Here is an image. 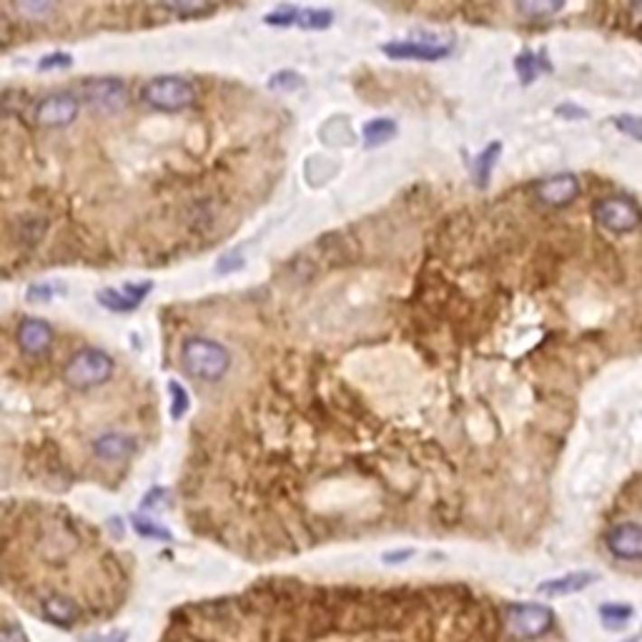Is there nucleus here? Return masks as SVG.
<instances>
[{
	"mask_svg": "<svg viewBox=\"0 0 642 642\" xmlns=\"http://www.w3.org/2000/svg\"><path fill=\"white\" fill-rule=\"evenodd\" d=\"M181 364L186 374L201 382H219L231 366V354L223 344L206 336H189L181 344Z\"/></svg>",
	"mask_w": 642,
	"mask_h": 642,
	"instance_id": "f257e3e1",
	"label": "nucleus"
},
{
	"mask_svg": "<svg viewBox=\"0 0 642 642\" xmlns=\"http://www.w3.org/2000/svg\"><path fill=\"white\" fill-rule=\"evenodd\" d=\"M113 359L100 349L86 346L78 349L76 354L68 356L66 366H63V382L73 389H93L106 384L113 377Z\"/></svg>",
	"mask_w": 642,
	"mask_h": 642,
	"instance_id": "f03ea898",
	"label": "nucleus"
},
{
	"mask_svg": "<svg viewBox=\"0 0 642 642\" xmlns=\"http://www.w3.org/2000/svg\"><path fill=\"white\" fill-rule=\"evenodd\" d=\"M141 99L156 111L176 113L189 109L196 100V89L181 76H156L141 89Z\"/></svg>",
	"mask_w": 642,
	"mask_h": 642,
	"instance_id": "7ed1b4c3",
	"label": "nucleus"
},
{
	"mask_svg": "<svg viewBox=\"0 0 642 642\" xmlns=\"http://www.w3.org/2000/svg\"><path fill=\"white\" fill-rule=\"evenodd\" d=\"M505 625L512 637L517 640H537L552 630L554 612L547 605L534 602H517L505 609Z\"/></svg>",
	"mask_w": 642,
	"mask_h": 642,
	"instance_id": "20e7f679",
	"label": "nucleus"
},
{
	"mask_svg": "<svg viewBox=\"0 0 642 642\" xmlns=\"http://www.w3.org/2000/svg\"><path fill=\"white\" fill-rule=\"evenodd\" d=\"M595 222L612 233H628L642 222L640 209L628 199H602L592 206Z\"/></svg>",
	"mask_w": 642,
	"mask_h": 642,
	"instance_id": "39448f33",
	"label": "nucleus"
},
{
	"mask_svg": "<svg viewBox=\"0 0 642 642\" xmlns=\"http://www.w3.org/2000/svg\"><path fill=\"white\" fill-rule=\"evenodd\" d=\"M80 99L99 113H116L126 106V86L118 78H89L80 86Z\"/></svg>",
	"mask_w": 642,
	"mask_h": 642,
	"instance_id": "423d86ee",
	"label": "nucleus"
},
{
	"mask_svg": "<svg viewBox=\"0 0 642 642\" xmlns=\"http://www.w3.org/2000/svg\"><path fill=\"white\" fill-rule=\"evenodd\" d=\"M382 51L394 61H442L452 53V43H444L439 38H407V41H389Z\"/></svg>",
	"mask_w": 642,
	"mask_h": 642,
	"instance_id": "0eeeda50",
	"label": "nucleus"
},
{
	"mask_svg": "<svg viewBox=\"0 0 642 642\" xmlns=\"http://www.w3.org/2000/svg\"><path fill=\"white\" fill-rule=\"evenodd\" d=\"M78 111H80V103H78L76 96L51 93L35 106V121L45 128H61V126H71L76 121Z\"/></svg>",
	"mask_w": 642,
	"mask_h": 642,
	"instance_id": "6e6552de",
	"label": "nucleus"
},
{
	"mask_svg": "<svg viewBox=\"0 0 642 642\" xmlns=\"http://www.w3.org/2000/svg\"><path fill=\"white\" fill-rule=\"evenodd\" d=\"M608 550L618 560L637 562L642 560V524L640 522H620L608 532Z\"/></svg>",
	"mask_w": 642,
	"mask_h": 642,
	"instance_id": "1a4fd4ad",
	"label": "nucleus"
},
{
	"mask_svg": "<svg viewBox=\"0 0 642 642\" xmlns=\"http://www.w3.org/2000/svg\"><path fill=\"white\" fill-rule=\"evenodd\" d=\"M151 288H154L151 281H144V284H126L123 288H100L99 294H96V299H99L100 307H106V309L126 314V311L138 309V307L144 304L146 297L151 294Z\"/></svg>",
	"mask_w": 642,
	"mask_h": 642,
	"instance_id": "9d476101",
	"label": "nucleus"
},
{
	"mask_svg": "<svg viewBox=\"0 0 642 642\" xmlns=\"http://www.w3.org/2000/svg\"><path fill=\"white\" fill-rule=\"evenodd\" d=\"M15 336H18V346H21L28 356L45 354V352L53 346V339H56L53 326L45 319H35V316L23 319Z\"/></svg>",
	"mask_w": 642,
	"mask_h": 642,
	"instance_id": "9b49d317",
	"label": "nucleus"
},
{
	"mask_svg": "<svg viewBox=\"0 0 642 642\" xmlns=\"http://www.w3.org/2000/svg\"><path fill=\"white\" fill-rule=\"evenodd\" d=\"M537 199L547 203V206H567L577 199L580 194V181L572 174H557V176L543 178L537 186H534Z\"/></svg>",
	"mask_w": 642,
	"mask_h": 642,
	"instance_id": "f8f14e48",
	"label": "nucleus"
},
{
	"mask_svg": "<svg viewBox=\"0 0 642 642\" xmlns=\"http://www.w3.org/2000/svg\"><path fill=\"white\" fill-rule=\"evenodd\" d=\"M595 580H598L595 572H570V575L554 577V580H544L543 585L537 587V592L547 595V598H562V595H572V592L585 590Z\"/></svg>",
	"mask_w": 642,
	"mask_h": 642,
	"instance_id": "ddd939ff",
	"label": "nucleus"
},
{
	"mask_svg": "<svg viewBox=\"0 0 642 642\" xmlns=\"http://www.w3.org/2000/svg\"><path fill=\"white\" fill-rule=\"evenodd\" d=\"M41 615H43L48 622H53V625L71 628V625L80 618V609H78V605L71 598L48 595V598L41 600Z\"/></svg>",
	"mask_w": 642,
	"mask_h": 642,
	"instance_id": "4468645a",
	"label": "nucleus"
},
{
	"mask_svg": "<svg viewBox=\"0 0 642 642\" xmlns=\"http://www.w3.org/2000/svg\"><path fill=\"white\" fill-rule=\"evenodd\" d=\"M133 449H136V442H133L131 437H126V434H118V432L100 434L99 439L93 442V452H96V457L106 459V462L126 459V457H131Z\"/></svg>",
	"mask_w": 642,
	"mask_h": 642,
	"instance_id": "2eb2a0df",
	"label": "nucleus"
},
{
	"mask_svg": "<svg viewBox=\"0 0 642 642\" xmlns=\"http://www.w3.org/2000/svg\"><path fill=\"white\" fill-rule=\"evenodd\" d=\"M362 133H364L366 146L387 144V141H392L397 136V123L392 121V118H372V121L364 123Z\"/></svg>",
	"mask_w": 642,
	"mask_h": 642,
	"instance_id": "dca6fc26",
	"label": "nucleus"
},
{
	"mask_svg": "<svg viewBox=\"0 0 642 642\" xmlns=\"http://www.w3.org/2000/svg\"><path fill=\"white\" fill-rule=\"evenodd\" d=\"M499 154H502V144H499V141H492L482 154L477 156L475 176H477V184H479L482 189L487 186L489 178H492V168H495V164H497Z\"/></svg>",
	"mask_w": 642,
	"mask_h": 642,
	"instance_id": "f3484780",
	"label": "nucleus"
},
{
	"mask_svg": "<svg viewBox=\"0 0 642 642\" xmlns=\"http://www.w3.org/2000/svg\"><path fill=\"white\" fill-rule=\"evenodd\" d=\"M334 21V13L329 8H299L297 25L304 31H324Z\"/></svg>",
	"mask_w": 642,
	"mask_h": 642,
	"instance_id": "a211bd4d",
	"label": "nucleus"
},
{
	"mask_svg": "<svg viewBox=\"0 0 642 642\" xmlns=\"http://www.w3.org/2000/svg\"><path fill=\"white\" fill-rule=\"evenodd\" d=\"M600 618L605 622V628H612V630H622L632 618V608L625 605V602H608L600 608Z\"/></svg>",
	"mask_w": 642,
	"mask_h": 642,
	"instance_id": "6ab92c4d",
	"label": "nucleus"
},
{
	"mask_svg": "<svg viewBox=\"0 0 642 642\" xmlns=\"http://www.w3.org/2000/svg\"><path fill=\"white\" fill-rule=\"evenodd\" d=\"M161 8L174 13L178 18H201V15H211V13L216 11V5H211V3H186V0H181V3H166V5H161Z\"/></svg>",
	"mask_w": 642,
	"mask_h": 642,
	"instance_id": "aec40b11",
	"label": "nucleus"
},
{
	"mask_svg": "<svg viewBox=\"0 0 642 642\" xmlns=\"http://www.w3.org/2000/svg\"><path fill=\"white\" fill-rule=\"evenodd\" d=\"M515 8L522 15H527V18H550L554 13L562 11L565 3H540V0H532V3H517Z\"/></svg>",
	"mask_w": 642,
	"mask_h": 642,
	"instance_id": "412c9836",
	"label": "nucleus"
},
{
	"mask_svg": "<svg viewBox=\"0 0 642 642\" xmlns=\"http://www.w3.org/2000/svg\"><path fill=\"white\" fill-rule=\"evenodd\" d=\"M515 68L520 73L522 83H532L537 78V71L543 68V63H540V56H534L532 51H522L517 61H515Z\"/></svg>",
	"mask_w": 642,
	"mask_h": 642,
	"instance_id": "4be33fe9",
	"label": "nucleus"
},
{
	"mask_svg": "<svg viewBox=\"0 0 642 642\" xmlns=\"http://www.w3.org/2000/svg\"><path fill=\"white\" fill-rule=\"evenodd\" d=\"M168 392H171V417L174 420H181V417H186V411H189L191 407V399H189V392H186V387H181L178 382H171L168 384Z\"/></svg>",
	"mask_w": 642,
	"mask_h": 642,
	"instance_id": "5701e85b",
	"label": "nucleus"
},
{
	"mask_svg": "<svg viewBox=\"0 0 642 642\" xmlns=\"http://www.w3.org/2000/svg\"><path fill=\"white\" fill-rule=\"evenodd\" d=\"M297 15H299L297 5H279L271 13H266L264 23L266 25H277V28L279 25L287 28V25H297Z\"/></svg>",
	"mask_w": 642,
	"mask_h": 642,
	"instance_id": "b1692460",
	"label": "nucleus"
},
{
	"mask_svg": "<svg viewBox=\"0 0 642 642\" xmlns=\"http://www.w3.org/2000/svg\"><path fill=\"white\" fill-rule=\"evenodd\" d=\"M133 530L138 532L141 537H154V540H166L171 543V532L156 522L146 520V517H133Z\"/></svg>",
	"mask_w": 642,
	"mask_h": 642,
	"instance_id": "393cba45",
	"label": "nucleus"
},
{
	"mask_svg": "<svg viewBox=\"0 0 642 642\" xmlns=\"http://www.w3.org/2000/svg\"><path fill=\"white\" fill-rule=\"evenodd\" d=\"M301 86V78L294 71H281L269 78V89L274 90H297Z\"/></svg>",
	"mask_w": 642,
	"mask_h": 642,
	"instance_id": "a878e982",
	"label": "nucleus"
},
{
	"mask_svg": "<svg viewBox=\"0 0 642 642\" xmlns=\"http://www.w3.org/2000/svg\"><path fill=\"white\" fill-rule=\"evenodd\" d=\"M615 126L620 128L625 136H632L635 141L642 144V116H618Z\"/></svg>",
	"mask_w": 642,
	"mask_h": 642,
	"instance_id": "bb28decb",
	"label": "nucleus"
},
{
	"mask_svg": "<svg viewBox=\"0 0 642 642\" xmlns=\"http://www.w3.org/2000/svg\"><path fill=\"white\" fill-rule=\"evenodd\" d=\"M73 66V56L71 53H48L38 61V71H58V68H71Z\"/></svg>",
	"mask_w": 642,
	"mask_h": 642,
	"instance_id": "cd10ccee",
	"label": "nucleus"
},
{
	"mask_svg": "<svg viewBox=\"0 0 642 642\" xmlns=\"http://www.w3.org/2000/svg\"><path fill=\"white\" fill-rule=\"evenodd\" d=\"M15 11L25 13V15H35V18H43L45 13H53V5H48V3H21V5H15Z\"/></svg>",
	"mask_w": 642,
	"mask_h": 642,
	"instance_id": "c85d7f7f",
	"label": "nucleus"
},
{
	"mask_svg": "<svg viewBox=\"0 0 642 642\" xmlns=\"http://www.w3.org/2000/svg\"><path fill=\"white\" fill-rule=\"evenodd\" d=\"M58 288L51 287V284H35V287L28 288V301H48Z\"/></svg>",
	"mask_w": 642,
	"mask_h": 642,
	"instance_id": "c756f323",
	"label": "nucleus"
},
{
	"mask_svg": "<svg viewBox=\"0 0 642 642\" xmlns=\"http://www.w3.org/2000/svg\"><path fill=\"white\" fill-rule=\"evenodd\" d=\"M0 642H28V635L18 628V625H5L0 632Z\"/></svg>",
	"mask_w": 642,
	"mask_h": 642,
	"instance_id": "7c9ffc66",
	"label": "nucleus"
},
{
	"mask_svg": "<svg viewBox=\"0 0 642 642\" xmlns=\"http://www.w3.org/2000/svg\"><path fill=\"white\" fill-rule=\"evenodd\" d=\"M241 266H244L241 256L226 254L222 259V264H219V271H222V274H229V271H236V269H241Z\"/></svg>",
	"mask_w": 642,
	"mask_h": 642,
	"instance_id": "2f4dec72",
	"label": "nucleus"
},
{
	"mask_svg": "<svg viewBox=\"0 0 642 642\" xmlns=\"http://www.w3.org/2000/svg\"><path fill=\"white\" fill-rule=\"evenodd\" d=\"M411 554H414L411 550H397V552L384 554V560H387L389 565H394V562H401V560H410Z\"/></svg>",
	"mask_w": 642,
	"mask_h": 642,
	"instance_id": "473e14b6",
	"label": "nucleus"
},
{
	"mask_svg": "<svg viewBox=\"0 0 642 642\" xmlns=\"http://www.w3.org/2000/svg\"><path fill=\"white\" fill-rule=\"evenodd\" d=\"M557 113H560V116H577V118H585L587 116V111L577 109V106H560V109H557Z\"/></svg>",
	"mask_w": 642,
	"mask_h": 642,
	"instance_id": "72a5a7b5",
	"label": "nucleus"
}]
</instances>
